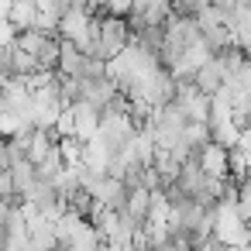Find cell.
<instances>
[{
    "label": "cell",
    "instance_id": "cell-1",
    "mask_svg": "<svg viewBox=\"0 0 251 251\" xmlns=\"http://www.w3.org/2000/svg\"><path fill=\"white\" fill-rule=\"evenodd\" d=\"M97 38H100V49H103V55L110 62L131 45V28H127L124 18H110V14L100 11L97 14Z\"/></svg>",
    "mask_w": 251,
    "mask_h": 251
},
{
    "label": "cell",
    "instance_id": "cell-2",
    "mask_svg": "<svg viewBox=\"0 0 251 251\" xmlns=\"http://www.w3.org/2000/svg\"><path fill=\"white\" fill-rule=\"evenodd\" d=\"M172 103H176V110H179L189 124H206V117H210V100H206L189 79H179V83H176Z\"/></svg>",
    "mask_w": 251,
    "mask_h": 251
},
{
    "label": "cell",
    "instance_id": "cell-3",
    "mask_svg": "<svg viewBox=\"0 0 251 251\" xmlns=\"http://www.w3.org/2000/svg\"><path fill=\"white\" fill-rule=\"evenodd\" d=\"M66 117H69V127H73V138H76V141L97 138L100 110H93L90 103H73V107H66Z\"/></svg>",
    "mask_w": 251,
    "mask_h": 251
},
{
    "label": "cell",
    "instance_id": "cell-4",
    "mask_svg": "<svg viewBox=\"0 0 251 251\" xmlns=\"http://www.w3.org/2000/svg\"><path fill=\"white\" fill-rule=\"evenodd\" d=\"M189 83H193L206 100H213V97L224 90V69H220V59H217V55H210V59L193 73V79H189Z\"/></svg>",
    "mask_w": 251,
    "mask_h": 251
},
{
    "label": "cell",
    "instance_id": "cell-5",
    "mask_svg": "<svg viewBox=\"0 0 251 251\" xmlns=\"http://www.w3.org/2000/svg\"><path fill=\"white\" fill-rule=\"evenodd\" d=\"M200 169H203L210 179H230V155H227V148L206 141V145L200 148Z\"/></svg>",
    "mask_w": 251,
    "mask_h": 251
},
{
    "label": "cell",
    "instance_id": "cell-6",
    "mask_svg": "<svg viewBox=\"0 0 251 251\" xmlns=\"http://www.w3.org/2000/svg\"><path fill=\"white\" fill-rule=\"evenodd\" d=\"M0 169L7 172V138L4 134H0Z\"/></svg>",
    "mask_w": 251,
    "mask_h": 251
}]
</instances>
